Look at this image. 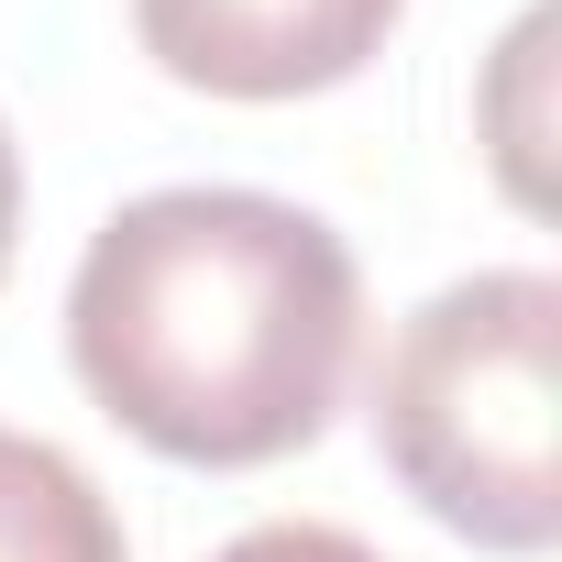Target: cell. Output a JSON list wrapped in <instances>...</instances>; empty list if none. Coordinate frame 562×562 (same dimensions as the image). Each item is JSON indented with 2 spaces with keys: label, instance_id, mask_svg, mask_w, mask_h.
<instances>
[{
  "label": "cell",
  "instance_id": "obj_3",
  "mask_svg": "<svg viewBox=\"0 0 562 562\" xmlns=\"http://www.w3.org/2000/svg\"><path fill=\"white\" fill-rule=\"evenodd\" d=\"M408 0H133V34L177 89L210 100H310L342 89Z\"/></svg>",
  "mask_w": 562,
  "mask_h": 562
},
{
  "label": "cell",
  "instance_id": "obj_6",
  "mask_svg": "<svg viewBox=\"0 0 562 562\" xmlns=\"http://www.w3.org/2000/svg\"><path fill=\"white\" fill-rule=\"evenodd\" d=\"M12 232H23V155H12V122H0V276H12Z\"/></svg>",
  "mask_w": 562,
  "mask_h": 562
},
{
  "label": "cell",
  "instance_id": "obj_2",
  "mask_svg": "<svg viewBox=\"0 0 562 562\" xmlns=\"http://www.w3.org/2000/svg\"><path fill=\"white\" fill-rule=\"evenodd\" d=\"M386 474L474 551L562 540V276L485 265L419 299L375 364Z\"/></svg>",
  "mask_w": 562,
  "mask_h": 562
},
{
  "label": "cell",
  "instance_id": "obj_4",
  "mask_svg": "<svg viewBox=\"0 0 562 562\" xmlns=\"http://www.w3.org/2000/svg\"><path fill=\"white\" fill-rule=\"evenodd\" d=\"M0 562H133L89 463L34 430H0Z\"/></svg>",
  "mask_w": 562,
  "mask_h": 562
},
{
  "label": "cell",
  "instance_id": "obj_1",
  "mask_svg": "<svg viewBox=\"0 0 562 562\" xmlns=\"http://www.w3.org/2000/svg\"><path fill=\"white\" fill-rule=\"evenodd\" d=\"M364 342L353 243L276 188H144L67 288L78 386L166 463H288L331 430Z\"/></svg>",
  "mask_w": 562,
  "mask_h": 562
},
{
  "label": "cell",
  "instance_id": "obj_5",
  "mask_svg": "<svg viewBox=\"0 0 562 562\" xmlns=\"http://www.w3.org/2000/svg\"><path fill=\"white\" fill-rule=\"evenodd\" d=\"M210 562H386V551L353 540V529H331V518H265V529H243V540L210 551Z\"/></svg>",
  "mask_w": 562,
  "mask_h": 562
}]
</instances>
